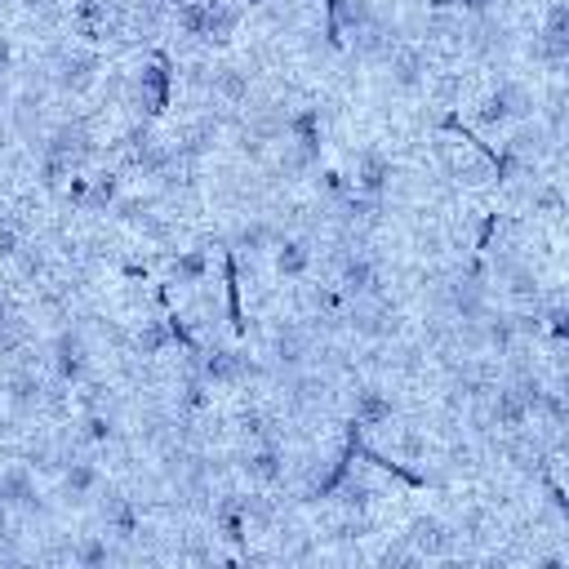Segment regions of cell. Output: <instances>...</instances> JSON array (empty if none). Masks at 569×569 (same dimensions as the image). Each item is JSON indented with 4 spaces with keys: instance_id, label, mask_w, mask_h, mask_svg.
Listing matches in <instances>:
<instances>
[{
    "instance_id": "e0dca14e",
    "label": "cell",
    "mask_w": 569,
    "mask_h": 569,
    "mask_svg": "<svg viewBox=\"0 0 569 569\" xmlns=\"http://www.w3.org/2000/svg\"><path fill=\"white\" fill-rule=\"evenodd\" d=\"M120 196H124V173L120 169H98V173L76 182V209L80 213H111Z\"/></svg>"
},
{
    "instance_id": "9a60e30c",
    "label": "cell",
    "mask_w": 569,
    "mask_h": 569,
    "mask_svg": "<svg viewBox=\"0 0 569 569\" xmlns=\"http://www.w3.org/2000/svg\"><path fill=\"white\" fill-rule=\"evenodd\" d=\"M0 507L13 511V516H40V511H44L36 467H27L22 458L0 467Z\"/></svg>"
},
{
    "instance_id": "44dd1931",
    "label": "cell",
    "mask_w": 569,
    "mask_h": 569,
    "mask_svg": "<svg viewBox=\"0 0 569 569\" xmlns=\"http://www.w3.org/2000/svg\"><path fill=\"white\" fill-rule=\"evenodd\" d=\"M36 236V222L18 204H0V262H9L27 240Z\"/></svg>"
},
{
    "instance_id": "8fae6325",
    "label": "cell",
    "mask_w": 569,
    "mask_h": 569,
    "mask_svg": "<svg viewBox=\"0 0 569 569\" xmlns=\"http://www.w3.org/2000/svg\"><path fill=\"white\" fill-rule=\"evenodd\" d=\"M347 191H356V196H369V200H387V191L396 187V160H391V151H382L378 142H365V147H356L351 151V160H347Z\"/></svg>"
},
{
    "instance_id": "7c38bea8",
    "label": "cell",
    "mask_w": 569,
    "mask_h": 569,
    "mask_svg": "<svg viewBox=\"0 0 569 569\" xmlns=\"http://www.w3.org/2000/svg\"><path fill=\"white\" fill-rule=\"evenodd\" d=\"M347 413H351L356 427L378 431V427H387L400 413V396L382 378H360V382L347 387Z\"/></svg>"
},
{
    "instance_id": "8992f818",
    "label": "cell",
    "mask_w": 569,
    "mask_h": 569,
    "mask_svg": "<svg viewBox=\"0 0 569 569\" xmlns=\"http://www.w3.org/2000/svg\"><path fill=\"white\" fill-rule=\"evenodd\" d=\"M36 156L62 160L71 173H80L93 156H98V133L84 116H67V120H49V129L36 142Z\"/></svg>"
},
{
    "instance_id": "2e32d148",
    "label": "cell",
    "mask_w": 569,
    "mask_h": 569,
    "mask_svg": "<svg viewBox=\"0 0 569 569\" xmlns=\"http://www.w3.org/2000/svg\"><path fill=\"white\" fill-rule=\"evenodd\" d=\"M267 253H271V271H276V280H284V284L307 280L311 267H316V249H311V240H307L302 231H284V236H276V244H271Z\"/></svg>"
},
{
    "instance_id": "d6986e66",
    "label": "cell",
    "mask_w": 569,
    "mask_h": 569,
    "mask_svg": "<svg viewBox=\"0 0 569 569\" xmlns=\"http://www.w3.org/2000/svg\"><path fill=\"white\" fill-rule=\"evenodd\" d=\"M67 560L80 565V569H107V565H116V560H129V551H124V542H116V538H107L102 529H93V533H76V538H71Z\"/></svg>"
},
{
    "instance_id": "ac0fdd59",
    "label": "cell",
    "mask_w": 569,
    "mask_h": 569,
    "mask_svg": "<svg viewBox=\"0 0 569 569\" xmlns=\"http://www.w3.org/2000/svg\"><path fill=\"white\" fill-rule=\"evenodd\" d=\"M173 347V329H169V320H160V316H138L129 329H124V356H133V360H156V356H164Z\"/></svg>"
},
{
    "instance_id": "d4e9b609",
    "label": "cell",
    "mask_w": 569,
    "mask_h": 569,
    "mask_svg": "<svg viewBox=\"0 0 569 569\" xmlns=\"http://www.w3.org/2000/svg\"><path fill=\"white\" fill-rule=\"evenodd\" d=\"M4 316H13V293H9V284L0 280V320H4Z\"/></svg>"
},
{
    "instance_id": "30bf717a",
    "label": "cell",
    "mask_w": 569,
    "mask_h": 569,
    "mask_svg": "<svg viewBox=\"0 0 569 569\" xmlns=\"http://www.w3.org/2000/svg\"><path fill=\"white\" fill-rule=\"evenodd\" d=\"M405 542L413 547L418 560H458V556H467V547H462L453 520L440 516V511H418V516L405 525Z\"/></svg>"
},
{
    "instance_id": "277c9868",
    "label": "cell",
    "mask_w": 569,
    "mask_h": 569,
    "mask_svg": "<svg viewBox=\"0 0 569 569\" xmlns=\"http://www.w3.org/2000/svg\"><path fill=\"white\" fill-rule=\"evenodd\" d=\"M431 71H436V58H431L418 40H409V36L396 40V44L387 49V58L378 62V76H382L387 93H396V98H422Z\"/></svg>"
},
{
    "instance_id": "484cf974",
    "label": "cell",
    "mask_w": 569,
    "mask_h": 569,
    "mask_svg": "<svg viewBox=\"0 0 569 569\" xmlns=\"http://www.w3.org/2000/svg\"><path fill=\"white\" fill-rule=\"evenodd\" d=\"M0 4H4V0H0Z\"/></svg>"
},
{
    "instance_id": "7a4b0ae2",
    "label": "cell",
    "mask_w": 569,
    "mask_h": 569,
    "mask_svg": "<svg viewBox=\"0 0 569 569\" xmlns=\"http://www.w3.org/2000/svg\"><path fill=\"white\" fill-rule=\"evenodd\" d=\"M40 67H44L49 89L62 93V98H84V93L98 89V80H102V53L89 49V44H80V40L53 44V49L40 58Z\"/></svg>"
},
{
    "instance_id": "4fadbf2b",
    "label": "cell",
    "mask_w": 569,
    "mask_h": 569,
    "mask_svg": "<svg viewBox=\"0 0 569 569\" xmlns=\"http://www.w3.org/2000/svg\"><path fill=\"white\" fill-rule=\"evenodd\" d=\"M222 116L218 111H209V107H200V111H191V116H182L178 124H173V133H169V142H173V151L187 160V164H200V160H209L213 151H218V142H222Z\"/></svg>"
},
{
    "instance_id": "603a6c76",
    "label": "cell",
    "mask_w": 569,
    "mask_h": 569,
    "mask_svg": "<svg viewBox=\"0 0 569 569\" xmlns=\"http://www.w3.org/2000/svg\"><path fill=\"white\" fill-rule=\"evenodd\" d=\"M333 498H338V507H347V511H369L373 498H378V489H373V480H369L365 471H347Z\"/></svg>"
},
{
    "instance_id": "ffe728a7",
    "label": "cell",
    "mask_w": 569,
    "mask_h": 569,
    "mask_svg": "<svg viewBox=\"0 0 569 569\" xmlns=\"http://www.w3.org/2000/svg\"><path fill=\"white\" fill-rule=\"evenodd\" d=\"M244 22L240 0H204V49H227Z\"/></svg>"
},
{
    "instance_id": "3957f363",
    "label": "cell",
    "mask_w": 569,
    "mask_h": 569,
    "mask_svg": "<svg viewBox=\"0 0 569 569\" xmlns=\"http://www.w3.org/2000/svg\"><path fill=\"white\" fill-rule=\"evenodd\" d=\"M44 369H49V378L62 382L67 391H76L80 382H89V378L98 373L89 333L76 329V325H62V329L49 338V347H44Z\"/></svg>"
},
{
    "instance_id": "5bb4252c",
    "label": "cell",
    "mask_w": 569,
    "mask_h": 569,
    "mask_svg": "<svg viewBox=\"0 0 569 569\" xmlns=\"http://www.w3.org/2000/svg\"><path fill=\"white\" fill-rule=\"evenodd\" d=\"M53 476H58V502L71 507V511H84V507L98 498V489H102V467H98L84 449L67 453Z\"/></svg>"
},
{
    "instance_id": "6da1fadb",
    "label": "cell",
    "mask_w": 569,
    "mask_h": 569,
    "mask_svg": "<svg viewBox=\"0 0 569 569\" xmlns=\"http://www.w3.org/2000/svg\"><path fill=\"white\" fill-rule=\"evenodd\" d=\"M320 338L311 333V325L302 316H271L262 329V369L267 373H293L316 365Z\"/></svg>"
},
{
    "instance_id": "5b68a950",
    "label": "cell",
    "mask_w": 569,
    "mask_h": 569,
    "mask_svg": "<svg viewBox=\"0 0 569 569\" xmlns=\"http://www.w3.org/2000/svg\"><path fill=\"white\" fill-rule=\"evenodd\" d=\"M436 173L458 182V187H489L498 182V164L480 142L467 138H436Z\"/></svg>"
},
{
    "instance_id": "ba28073f",
    "label": "cell",
    "mask_w": 569,
    "mask_h": 569,
    "mask_svg": "<svg viewBox=\"0 0 569 569\" xmlns=\"http://www.w3.org/2000/svg\"><path fill=\"white\" fill-rule=\"evenodd\" d=\"M236 471H240L253 489H280V485H289V476H293V458H289V449H284L280 436H271V440H249V445L236 453Z\"/></svg>"
},
{
    "instance_id": "9c48e42d",
    "label": "cell",
    "mask_w": 569,
    "mask_h": 569,
    "mask_svg": "<svg viewBox=\"0 0 569 569\" xmlns=\"http://www.w3.org/2000/svg\"><path fill=\"white\" fill-rule=\"evenodd\" d=\"M191 360H196V369H200V378H204L209 387H227V391L249 387L253 378L267 373L253 356H244L240 347H227V342H204V351L191 356Z\"/></svg>"
},
{
    "instance_id": "7402d4cb",
    "label": "cell",
    "mask_w": 569,
    "mask_h": 569,
    "mask_svg": "<svg viewBox=\"0 0 569 569\" xmlns=\"http://www.w3.org/2000/svg\"><path fill=\"white\" fill-rule=\"evenodd\" d=\"M27 347H31V325H27L18 311L4 316V320H0V369L13 365V360H22Z\"/></svg>"
},
{
    "instance_id": "52a82bcc",
    "label": "cell",
    "mask_w": 569,
    "mask_h": 569,
    "mask_svg": "<svg viewBox=\"0 0 569 569\" xmlns=\"http://www.w3.org/2000/svg\"><path fill=\"white\" fill-rule=\"evenodd\" d=\"M89 511H93V525L107 533V538H116V542H138L142 538V502L124 489V485H107L102 480V489H98V498L89 502Z\"/></svg>"
},
{
    "instance_id": "cb8c5ba5",
    "label": "cell",
    "mask_w": 569,
    "mask_h": 569,
    "mask_svg": "<svg viewBox=\"0 0 569 569\" xmlns=\"http://www.w3.org/2000/svg\"><path fill=\"white\" fill-rule=\"evenodd\" d=\"M13 67H18V44H13V36H0V80H9Z\"/></svg>"
}]
</instances>
